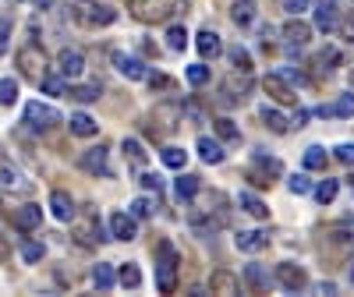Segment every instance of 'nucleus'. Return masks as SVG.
<instances>
[{
  "label": "nucleus",
  "instance_id": "42",
  "mask_svg": "<svg viewBox=\"0 0 354 297\" xmlns=\"http://www.w3.org/2000/svg\"><path fill=\"white\" fill-rule=\"evenodd\" d=\"M287 188H290L294 195H308V191H312V181H308V173H294Z\"/></svg>",
  "mask_w": 354,
  "mask_h": 297
},
{
  "label": "nucleus",
  "instance_id": "41",
  "mask_svg": "<svg viewBox=\"0 0 354 297\" xmlns=\"http://www.w3.org/2000/svg\"><path fill=\"white\" fill-rule=\"evenodd\" d=\"M43 251H46V248H43L39 241H25V245H21V258H25L28 265L39 262V258H43Z\"/></svg>",
  "mask_w": 354,
  "mask_h": 297
},
{
  "label": "nucleus",
  "instance_id": "36",
  "mask_svg": "<svg viewBox=\"0 0 354 297\" xmlns=\"http://www.w3.org/2000/svg\"><path fill=\"white\" fill-rule=\"evenodd\" d=\"M213 128H216V135L223 138V142H241V131L238 128H234V121H227V117H220V121H213Z\"/></svg>",
  "mask_w": 354,
  "mask_h": 297
},
{
  "label": "nucleus",
  "instance_id": "40",
  "mask_svg": "<svg viewBox=\"0 0 354 297\" xmlns=\"http://www.w3.org/2000/svg\"><path fill=\"white\" fill-rule=\"evenodd\" d=\"M230 61H234V71H252V57L241 46H230Z\"/></svg>",
  "mask_w": 354,
  "mask_h": 297
},
{
  "label": "nucleus",
  "instance_id": "54",
  "mask_svg": "<svg viewBox=\"0 0 354 297\" xmlns=\"http://www.w3.org/2000/svg\"><path fill=\"white\" fill-rule=\"evenodd\" d=\"M36 4H39V8H50V4H53V0H36Z\"/></svg>",
  "mask_w": 354,
  "mask_h": 297
},
{
  "label": "nucleus",
  "instance_id": "12",
  "mask_svg": "<svg viewBox=\"0 0 354 297\" xmlns=\"http://www.w3.org/2000/svg\"><path fill=\"white\" fill-rule=\"evenodd\" d=\"M11 223H15V230H21V233H32L39 223H43V205H21V209H15V216H11Z\"/></svg>",
  "mask_w": 354,
  "mask_h": 297
},
{
  "label": "nucleus",
  "instance_id": "24",
  "mask_svg": "<svg viewBox=\"0 0 354 297\" xmlns=\"http://www.w3.org/2000/svg\"><path fill=\"white\" fill-rule=\"evenodd\" d=\"M238 205H241V213H248L255 220H270V205H266L262 198H255L252 191H241L238 195Z\"/></svg>",
  "mask_w": 354,
  "mask_h": 297
},
{
  "label": "nucleus",
  "instance_id": "18",
  "mask_svg": "<svg viewBox=\"0 0 354 297\" xmlns=\"http://www.w3.org/2000/svg\"><path fill=\"white\" fill-rule=\"evenodd\" d=\"M113 64H117V71H121L124 78H131V82H142L145 75H149L142 61H135V57H124V53H113Z\"/></svg>",
  "mask_w": 354,
  "mask_h": 297
},
{
  "label": "nucleus",
  "instance_id": "6",
  "mask_svg": "<svg viewBox=\"0 0 354 297\" xmlns=\"http://www.w3.org/2000/svg\"><path fill=\"white\" fill-rule=\"evenodd\" d=\"M71 233H75V241H78V245H85V248H93V245L106 241V237H103V227H100V216H96L93 209H88L82 220H75Z\"/></svg>",
  "mask_w": 354,
  "mask_h": 297
},
{
  "label": "nucleus",
  "instance_id": "44",
  "mask_svg": "<svg viewBox=\"0 0 354 297\" xmlns=\"http://www.w3.org/2000/svg\"><path fill=\"white\" fill-rule=\"evenodd\" d=\"M333 117H354V96H340L337 106H330Z\"/></svg>",
  "mask_w": 354,
  "mask_h": 297
},
{
  "label": "nucleus",
  "instance_id": "31",
  "mask_svg": "<svg viewBox=\"0 0 354 297\" xmlns=\"http://www.w3.org/2000/svg\"><path fill=\"white\" fill-rule=\"evenodd\" d=\"M0 188H8V191H28V184L21 181V173L11 170V166H0Z\"/></svg>",
  "mask_w": 354,
  "mask_h": 297
},
{
  "label": "nucleus",
  "instance_id": "35",
  "mask_svg": "<svg viewBox=\"0 0 354 297\" xmlns=\"http://www.w3.org/2000/svg\"><path fill=\"white\" fill-rule=\"evenodd\" d=\"M160 160H163L170 170H181V166H185V160H188V153H185V148H174V145H167L163 153H160Z\"/></svg>",
  "mask_w": 354,
  "mask_h": 297
},
{
  "label": "nucleus",
  "instance_id": "26",
  "mask_svg": "<svg viewBox=\"0 0 354 297\" xmlns=\"http://www.w3.org/2000/svg\"><path fill=\"white\" fill-rule=\"evenodd\" d=\"M198 177L195 173H181V177H177V181H174V195L177 198H181V202H192L195 195H198Z\"/></svg>",
  "mask_w": 354,
  "mask_h": 297
},
{
  "label": "nucleus",
  "instance_id": "21",
  "mask_svg": "<svg viewBox=\"0 0 354 297\" xmlns=\"http://www.w3.org/2000/svg\"><path fill=\"white\" fill-rule=\"evenodd\" d=\"M195 148H198V156H202V163H223V145L216 142V138H209V135H202L198 142H195Z\"/></svg>",
  "mask_w": 354,
  "mask_h": 297
},
{
  "label": "nucleus",
  "instance_id": "57",
  "mask_svg": "<svg viewBox=\"0 0 354 297\" xmlns=\"http://www.w3.org/2000/svg\"><path fill=\"white\" fill-rule=\"evenodd\" d=\"M351 188H354V184H351Z\"/></svg>",
  "mask_w": 354,
  "mask_h": 297
},
{
  "label": "nucleus",
  "instance_id": "8",
  "mask_svg": "<svg viewBox=\"0 0 354 297\" xmlns=\"http://www.w3.org/2000/svg\"><path fill=\"white\" fill-rule=\"evenodd\" d=\"M277 280H280V287H283V290L298 294V290H305L308 273L301 269V265H294V262H280V265H277Z\"/></svg>",
  "mask_w": 354,
  "mask_h": 297
},
{
  "label": "nucleus",
  "instance_id": "34",
  "mask_svg": "<svg viewBox=\"0 0 354 297\" xmlns=\"http://www.w3.org/2000/svg\"><path fill=\"white\" fill-rule=\"evenodd\" d=\"M167 46H170L174 53H181V50L188 46V28H185V25H170V32H167Z\"/></svg>",
  "mask_w": 354,
  "mask_h": 297
},
{
  "label": "nucleus",
  "instance_id": "30",
  "mask_svg": "<svg viewBox=\"0 0 354 297\" xmlns=\"http://www.w3.org/2000/svg\"><path fill=\"white\" fill-rule=\"evenodd\" d=\"M326 148L322 145H308L305 148V170H326Z\"/></svg>",
  "mask_w": 354,
  "mask_h": 297
},
{
  "label": "nucleus",
  "instance_id": "49",
  "mask_svg": "<svg viewBox=\"0 0 354 297\" xmlns=\"http://www.w3.org/2000/svg\"><path fill=\"white\" fill-rule=\"evenodd\" d=\"M8 43H11V21H0V57L8 53Z\"/></svg>",
  "mask_w": 354,
  "mask_h": 297
},
{
  "label": "nucleus",
  "instance_id": "29",
  "mask_svg": "<svg viewBox=\"0 0 354 297\" xmlns=\"http://www.w3.org/2000/svg\"><path fill=\"white\" fill-rule=\"evenodd\" d=\"M117 280H121V287H128V290H138L142 287V269L135 262H124L121 273H117Z\"/></svg>",
  "mask_w": 354,
  "mask_h": 297
},
{
  "label": "nucleus",
  "instance_id": "22",
  "mask_svg": "<svg viewBox=\"0 0 354 297\" xmlns=\"http://www.w3.org/2000/svg\"><path fill=\"white\" fill-rule=\"evenodd\" d=\"M124 160L131 170H145V163H149V153H145V145L138 138H124Z\"/></svg>",
  "mask_w": 354,
  "mask_h": 297
},
{
  "label": "nucleus",
  "instance_id": "10",
  "mask_svg": "<svg viewBox=\"0 0 354 297\" xmlns=\"http://www.w3.org/2000/svg\"><path fill=\"white\" fill-rule=\"evenodd\" d=\"M315 28H319V32H337V28H340L337 0H319V4H315Z\"/></svg>",
  "mask_w": 354,
  "mask_h": 297
},
{
  "label": "nucleus",
  "instance_id": "14",
  "mask_svg": "<svg viewBox=\"0 0 354 297\" xmlns=\"http://www.w3.org/2000/svg\"><path fill=\"white\" fill-rule=\"evenodd\" d=\"M238 248L245 255H259V251L270 248V233H262V230H241L238 233Z\"/></svg>",
  "mask_w": 354,
  "mask_h": 297
},
{
  "label": "nucleus",
  "instance_id": "13",
  "mask_svg": "<svg viewBox=\"0 0 354 297\" xmlns=\"http://www.w3.org/2000/svg\"><path fill=\"white\" fill-rule=\"evenodd\" d=\"M57 71H61V78H78L85 71V57L78 50H61L57 53Z\"/></svg>",
  "mask_w": 354,
  "mask_h": 297
},
{
  "label": "nucleus",
  "instance_id": "23",
  "mask_svg": "<svg viewBox=\"0 0 354 297\" xmlns=\"http://www.w3.org/2000/svg\"><path fill=\"white\" fill-rule=\"evenodd\" d=\"M195 46H198V53L205 57V61H216V57L223 53V43H220V36H216V32H209V28H205V32H198Z\"/></svg>",
  "mask_w": 354,
  "mask_h": 297
},
{
  "label": "nucleus",
  "instance_id": "11",
  "mask_svg": "<svg viewBox=\"0 0 354 297\" xmlns=\"http://www.w3.org/2000/svg\"><path fill=\"white\" fill-rule=\"evenodd\" d=\"M255 166H259V170H248V181H252L255 188H270V184H273L270 177H273V173H280V160L262 156V153H259V156H255Z\"/></svg>",
  "mask_w": 354,
  "mask_h": 297
},
{
  "label": "nucleus",
  "instance_id": "37",
  "mask_svg": "<svg viewBox=\"0 0 354 297\" xmlns=\"http://www.w3.org/2000/svg\"><path fill=\"white\" fill-rule=\"evenodd\" d=\"M39 88H43V93H50V96H64V93H68L61 75H43V78H39Z\"/></svg>",
  "mask_w": 354,
  "mask_h": 297
},
{
  "label": "nucleus",
  "instance_id": "16",
  "mask_svg": "<svg viewBox=\"0 0 354 297\" xmlns=\"http://www.w3.org/2000/svg\"><path fill=\"white\" fill-rule=\"evenodd\" d=\"M50 213L57 216V220H75V202H71V195L68 191H61V188H57V191H50Z\"/></svg>",
  "mask_w": 354,
  "mask_h": 297
},
{
  "label": "nucleus",
  "instance_id": "56",
  "mask_svg": "<svg viewBox=\"0 0 354 297\" xmlns=\"http://www.w3.org/2000/svg\"><path fill=\"white\" fill-rule=\"evenodd\" d=\"M351 85H354V71H351Z\"/></svg>",
  "mask_w": 354,
  "mask_h": 297
},
{
  "label": "nucleus",
  "instance_id": "50",
  "mask_svg": "<svg viewBox=\"0 0 354 297\" xmlns=\"http://www.w3.org/2000/svg\"><path fill=\"white\" fill-rule=\"evenodd\" d=\"M142 184L149 188V191H156V195L163 191V181H160V177H153V173H145V177H142Z\"/></svg>",
  "mask_w": 354,
  "mask_h": 297
},
{
  "label": "nucleus",
  "instance_id": "53",
  "mask_svg": "<svg viewBox=\"0 0 354 297\" xmlns=\"http://www.w3.org/2000/svg\"><path fill=\"white\" fill-rule=\"evenodd\" d=\"M344 233H347V241H354V220H347V223H344Z\"/></svg>",
  "mask_w": 354,
  "mask_h": 297
},
{
  "label": "nucleus",
  "instance_id": "15",
  "mask_svg": "<svg viewBox=\"0 0 354 297\" xmlns=\"http://www.w3.org/2000/svg\"><path fill=\"white\" fill-rule=\"evenodd\" d=\"M110 237H113V241H135V216L113 213L110 216Z\"/></svg>",
  "mask_w": 354,
  "mask_h": 297
},
{
  "label": "nucleus",
  "instance_id": "20",
  "mask_svg": "<svg viewBox=\"0 0 354 297\" xmlns=\"http://www.w3.org/2000/svg\"><path fill=\"white\" fill-rule=\"evenodd\" d=\"M283 36H287V46L294 50V46H305L308 43V36H312V28L301 21V18H290L287 25H283Z\"/></svg>",
  "mask_w": 354,
  "mask_h": 297
},
{
  "label": "nucleus",
  "instance_id": "45",
  "mask_svg": "<svg viewBox=\"0 0 354 297\" xmlns=\"http://www.w3.org/2000/svg\"><path fill=\"white\" fill-rule=\"evenodd\" d=\"M188 82L192 85H205V82H209V68H205V64H192L188 68Z\"/></svg>",
  "mask_w": 354,
  "mask_h": 297
},
{
  "label": "nucleus",
  "instance_id": "1",
  "mask_svg": "<svg viewBox=\"0 0 354 297\" xmlns=\"http://www.w3.org/2000/svg\"><path fill=\"white\" fill-rule=\"evenodd\" d=\"M71 18H75L82 28H106V25L117 21V11H113L110 4H96V0H75Z\"/></svg>",
  "mask_w": 354,
  "mask_h": 297
},
{
  "label": "nucleus",
  "instance_id": "2",
  "mask_svg": "<svg viewBox=\"0 0 354 297\" xmlns=\"http://www.w3.org/2000/svg\"><path fill=\"white\" fill-rule=\"evenodd\" d=\"M15 64H18L21 78L39 82V78L46 75V53H43V46H36V43H25V46L15 53Z\"/></svg>",
  "mask_w": 354,
  "mask_h": 297
},
{
  "label": "nucleus",
  "instance_id": "46",
  "mask_svg": "<svg viewBox=\"0 0 354 297\" xmlns=\"http://www.w3.org/2000/svg\"><path fill=\"white\" fill-rule=\"evenodd\" d=\"M333 153H337V160H340V163L354 166V142H340V145L333 148Z\"/></svg>",
  "mask_w": 354,
  "mask_h": 297
},
{
  "label": "nucleus",
  "instance_id": "28",
  "mask_svg": "<svg viewBox=\"0 0 354 297\" xmlns=\"http://www.w3.org/2000/svg\"><path fill=\"white\" fill-rule=\"evenodd\" d=\"M262 124L270 128L273 135H287V128H290V121H287L280 110H273V106H266V110H262Z\"/></svg>",
  "mask_w": 354,
  "mask_h": 297
},
{
  "label": "nucleus",
  "instance_id": "38",
  "mask_svg": "<svg viewBox=\"0 0 354 297\" xmlns=\"http://www.w3.org/2000/svg\"><path fill=\"white\" fill-rule=\"evenodd\" d=\"M315 191V198L322 202V205H330L333 198H337V191H340V181H330V177H326V181H322L319 188H312Z\"/></svg>",
  "mask_w": 354,
  "mask_h": 297
},
{
  "label": "nucleus",
  "instance_id": "39",
  "mask_svg": "<svg viewBox=\"0 0 354 297\" xmlns=\"http://www.w3.org/2000/svg\"><path fill=\"white\" fill-rule=\"evenodd\" d=\"M15 99H18V82L15 78H4V82H0V103L15 106Z\"/></svg>",
  "mask_w": 354,
  "mask_h": 297
},
{
  "label": "nucleus",
  "instance_id": "9",
  "mask_svg": "<svg viewBox=\"0 0 354 297\" xmlns=\"http://www.w3.org/2000/svg\"><path fill=\"white\" fill-rule=\"evenodd\" d=\"M262 88H266V93H270L280 106H294V103H298V93H294V88L287 85V78H283V75H266Z\"/></svg>",
  "mask_w": 354,
  "mask_h": 297
},
{
  "label": "nucleus",
  "instance_id": "33",
  "mask_svg": "<svg viewBox=\"0 0 354 297\" xmlns=\"http://www.w3.org/2000/svg\"><path fill=\"white\" fill-rule=\"evenodd\" d=\"M64 96H71L75 103H96L100 99V85H71V93H64Z\"/></svg>",
  "mask_w": 354,
  "mask_h": 297
},
{
  "label": "nucleus",
  "instance_id": "48",
  "mask_svg": "<svg viewBox=\"0 0 354 297\" xmlns=\"http://www.w3.org/2000/svg\"><path fill=\"white\" fill-rule=\"evenodd\" d=\"M308 4H312V0H283V11H287L290 18H298V15H301Z\"/></svg>",
  "mask_w": 354,
  "mask_h": 297
},
{
  "label": "nucleus",
  "instance_id": "3",
  "mask_svg": "<svg viewBox=\"0 0 354 297\" xmlns=\"http://www.w3.org/2000/svg\"><path fill=\"white\" fill-rule=\"evenodd\" d=\"M156 287L160 294L177 290V251L170 241H160V262H156Z\"/></svg>",
  "mask_w": 354,
  "mask_h": 297
},
{
  "label": "nucleus",
  "instance_id": "19",
  "mask_svg": "<svg viewBox=\"0 0 354 297\" xmlns=\"http://www.w3.org/2000/svg\"><path fill=\"white\" fill-rule=\"evenodd\" d=\"M82 166L88 170V173H103V177H110V166H106V148L103 145H96V148H88V153L82 156Z\"/></svg>",
  "mask_w": 354,
  "mask_h": 297
},
{
  "label": "nucleus",
  "instance_id": "47",
  "mask_svg": "<svg viewBox=\"0 0 354 297\" xmlns=\"http://www.w3.org/2000/svg\"><path fill=\"white\" fill-rule=\"evenodd\" d=\"M149 213H153V202H149V198H135V202H131V216H135V220L149 216Z\"/></svg>",
  "mask_w": 354,
  "mask_h": 297
},
{
  "label": "nucleus",
  "instance_id": "51",
  "mask_svg": "<svg viewBox=\"0 0 354 297\" xmlns=\"http://www.w3.org/2000/svg\"><path fill=\"white\" fill-rule=\"evenodd\" d=\"M11 258V245H8V237L0 233V262H8Z\"/></svg>",
  "mask_w": 354,
  "mask_h": 297
},
{
  "label": "nucleus",
  "instance_id": "5",
  "mask_svg": "<svg viewBox=\"0 0 354 297\" xmlns=\"http://www.w3.org/2000/svg\"><path fill=\"white\" fill-rule=\"evenodd\" d=\"M25 124L32 131H53L57 124H61V113H57L53 106H46V103H39V99H32L25 106Z\"/></svg>",
  "mask_w": 354,
  "mask_h": 297
},
{
  "label": "nucleus",
  "instance_id": "17",
  "mask_svg": "<svg viewBox=\"0 0 354 297\" xmlns=\"http://www.w3.org/2000/svg\"><path fill=\"white\" fill-rule=\"evenodd\" d=\"M209 287H213V294H223V297L241 294V280L234 276V273H227V269H216L213 280H209Z\"/></svg>",
  "mask_w": 354,
  "mask_h": 297
},
{
  "label": "nucleus",
  "instance_id": "27",
  "mask_svg": "<svg viewBox=\"0 0 354 297\" xmlns=\"http://www.w3.org/2000/svg\"><path fill=\"white\" fill-rule=\"evenodd\" d=\"M230 18H234V25L248 28V25L255 21V0H234V8H230Z\"/></svg>",
  "mask_w": 354,
  "mask_h": 297
},
{
  "label": "nucleus",
  "instance_id": "52",
  "mask_svg": "<svg viewBox=\"0 0 354 297\" xmlns=\"http://www.w3.org/2000/svg\"><path fill=\"white\" fill-rule=\"evenodd\" d=\"M305 121H308V110H298V117H294V121H290V124H298V128H301Z\"/></svg>",
  "mask_w": 354,
  "mask_h": 297
},
{
  "label": "nucleus",
  "instance_id": "25",
  "mask_svg": "<svg viewBox=\"0 0 354 297\" xmlns=\"http://www.w3.org/2000/svg\"><path fill=\"white\" fill-rule=\"evenodd\" d=\"M68 128H71V135H78V138H93V135H100V124H96L88 113H71Z\"/></svg>",
  "mask_w": 354,
  "mask_h": 297
},
{
  "label": "nucleus",
  "instance_id": "43",
  "mask_svg": "<svg viewBox=\"0 0 354 297\" xmlns=\"http://www.w3.org/2000/svg\"><path fill=\"white\" fill-rule=\"evenodd\" d=\"M245 280L252 283V290H266V276L259 265H245Z\"/></svg>",
  "mask_w": 354,
  "mask_h": 297
},
{
  "label": "nucleus",
  "instance_id": "7",
  "mask_svg": "<svg viewBox=\"0 0 354 297\" xmlns=\"http://www.w3.org/2000/svg\"><path fill=\"white\" fill-rule=\"evenodd\" d=\"M252 93V71H234L223 82V103H245Z\"/></svg>",
  "mask_w": 354,
  "mask_h": 297
},
{
  "label": "nucleus",
  "instance_id": "32",
  "mask_svg": "<svg viewBox=\"0 0 354 297\" xmlns=\"http://www.w3.org/2000/svg\"><path fill=\"white\" fill-rule=\"evenodd\" d=\"M93 283L106 294V290H113V283H117V276H113V269H110V265L106 262H100L96 265V269H93Z\"/></svg>",
  "mask_w": 354,
  "mask_h": 297
},
{
  "label": "nucleus",
  "instance_id": "55",
  "mask_svg": "<svg viewBox=\"0 0 354 297\" xmlns=\"http://www.w3.org/2000/svg\"><path fill=\"white\" fill-rule=\"evenodd\" d=\"M351 283H354V265H351Z\"/></svg>",
  "mask_w": 354,
  "mask_h": 297
},
{
  "label": "nucleus",
  "instance_id": "4",
  "mask_svg": "<svg viewBox=\"0 0 354 297\" xmlns=\"http://www.w3.org/2000/svg\"><path fill=\"white\" fill-rule=\"evenodd\" d=\"M128 8L138 21H167L177 11V0H128Z\"/></svg>",
  "mask_w": 354,
  "mask_h": 297
}]
</instances>
